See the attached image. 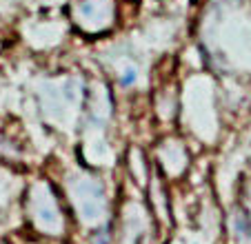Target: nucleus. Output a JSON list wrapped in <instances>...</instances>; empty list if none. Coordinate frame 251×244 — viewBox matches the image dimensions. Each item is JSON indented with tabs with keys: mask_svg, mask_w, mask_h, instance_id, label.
Returning a JSON list of instances; mask_svg holds the SVG:
<instances>
[{
	"mask_svg": "<svg viewBox=\"0 0 251 244\" xmlns=\"http://www.w3.org/2000/svg\"><path fill=\"white\" fill-rule=\"evenodd\" d=\"M85 98L80 78H58L49 80L43 89V111L56 124H69L80 113Z\"/></svg>",
	"mask_w": 251,
	"mask_h": 244,
	"instance_id": "7ed1b4c3",
	"label": "nucleus"
},
{
	"mask_svg": "<svg viewBox=\"0 0 251 244\" xmlns=\"http://www.w3.org/2000/svg\"><path fill=\"white\" fill-rule=\"evenodd\" d=\"M94 244H109V238L104 235V231H100V233H96V238H94Z\"/></svg>",
	"mask_w": 251,
	"mask_h": 244,
	"instance_id": "9d476101",
	"label": "nucleus"
},
{
	"mask_svg": "<svg viewBox=\"0 0 251 244\" xmlns=\"http://www.w3.org/2000/svg\"><path fill=\"white\" fill-rule=\"evenodd\" d=\"M116 0H76L71 5V23L87 36H100L116 24Z\"/></svg>",
	"mask_w": 251,
	"mask_h": 244,
	"instance_id": "20e7f679",
	"label": "nucleus"
},
{
	"mask_svg": "<svg viewBox=\"0 0 251 244\" xmlns=\"http://www.w3.org/2000/svg\"><path fill=\"white\" fill-rule=\"evenodd\" d=\"M69 204L76 218L85 226H102L109 218V195L107 187L96 173L85 169H74L65 180Z\"/></svg>",
	"mask_w": 251,
	"mask_h": 244,
	"instance_id": "f257e3e1",
	"label": "nucleus"
},
{
	"mask_svg": "<svg viewBox=\"0 0 251 244\" xmlns=\"http://www.w3.org/2000/svg\"><path fill=\"white\" fill-rule=\"evenodd\" d=\"M27 213L33 229H38L43 235L60 238L67 231V218L60 207L53 187L47 180H36L27 195Z\"/></svg>",
	"mask_w": 251,
	"mask_h": 244,
	"instance_id": "f03ea898",
	"label": "nucleus"
},
{
	"mask_svg": "<svg viewBox=\"0 0 251 244\" xmlns=\"http://www.w3.org/2000/svg\"><path fill=\"white\" fill-rule=\"evenodd\" d=\"M136 167H147L145 165V155H142V151L133 149L131 153H129V169H136ZM136 180L138 182H147V169H142L140 173H136Z\"/></svg>",
	"mask_w": 251,
	"mask_h": 244,
	"instance_id": "6e6552de",
	"label": "nucleus"
},
{
	"mask_svg": "<svg viewBox=\"0 0 251 244\" xmlns=\"http://www.w3.org/2000/svg\"><path fill=\"white\" fill-rule=\"evenodd\" d=\"M158 165L169 178H180L189 167V151L178 138H165L158 146Z\"/></svg>",
	"mask_w": 251,
	"mask_h": 244,
	"instance_id": "39448f33",
	"label": "nucleus"
},
{
	"mask_svg": "<svg viewBox=\"0 0 251 244\" xmlns=\"http://www.w3.org/2000/svg\"><path fill=\"white\" fill-rule=\"evenodd\" d=\"M145 224H147V216L142 211V204L138 202H129V207L125 209V218H123V235L127 233V238H123V242H133L142 235L145 231Z\"/></svg>",
	"mask_w": 251,
	"mask_h": 244,
	"instance_id": "423d86ee",
	"label": "nucleus"
},
{
	"mask_svg": "<svg viewBox=\"0 0 251 244\" xmlns=\"http://www.w3.org/2000/svg\"><path fill=\"white\" fill-rule=\"evenodd\" d=\"M116 82L120 89H136L142 80V69L138 65V60L133 58H123L116 65Z\"/></svg>",
	"mask_w": 251,
	"mask_h": 244,
	"instance_id": "0eeeda50",
	"label": "nucleus"
},
{
	"mask_svg": "<svg viewBox=\"0 0 251 244\" xmlns=\"http://www.w3.org/2000/svg\"><path fill=\"white\" fill-rule=\"evenodd\" d=\"M245 209H247V220L251 222V180L245 187Z\"/></svg>",
	"mask_w": 251,
	"mask_h": 244,
	"instance_id": "1a4fd4ad",
	"label": "nucleus"
}]
</instances>
